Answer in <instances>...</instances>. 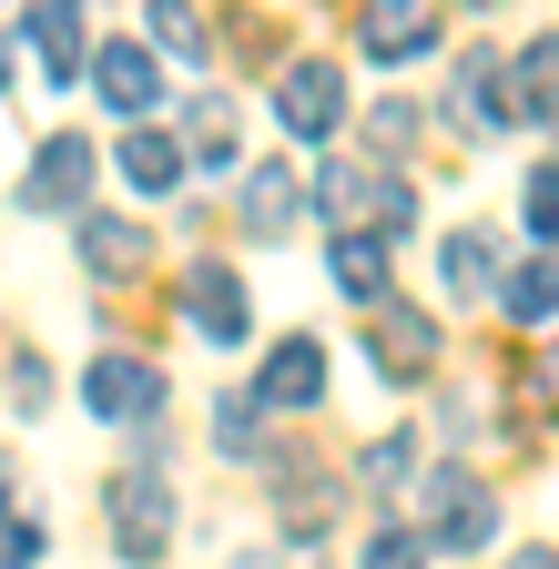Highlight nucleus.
Here are the masks:
<instances>
[{
	"instance_id": "nucleus-1",
	"label": "nucleus",
	"mask_w": 559,
	"mask_h": 569,
	"mask_svg": "<svg viewBox=\"0 0 559 569\" xmlns=\"http://www.w3.org/2000/svg\"><path fill=\"white\" fill-rule=\"evenodd\" d=\"M163 549H173V488L153 468H122L112 478V559L122 569H153Z\"/></svg>"
},
{
	"instance_id": "nucleus-2",
	"label": "nucleus",
	"mask_w": 559,
	"mask_h": 569,
	"mask_svg": "<svg viewBox=\"0 0 559 569\" xmlns=\"http://www.w3.org/2000/svg\"><path fill=\"white\" fill-rule=\"evenodd\" d=\"M183 316H193V336L203 346H244L254 336V296H244V274L234 264H183Z\"/></svg>"
},
{
	"instance_id": "nucleus-3",
	"label": "nucleus",
	"mask_w": 559,
	"mask_h": 569,
	"mask_svg": "<svg viewBox=\"0 0 559 569\" xmlns=\"http://www.w3.org/2000/svg\"><path fill=\"white\" fill-rule=\"evenodd\" d=\"M306 193H316V213H326L336 234H367V224H387L397 173H377V163H316V173H306Z\"/></svg>"
},
{
	"instance_id": "nucleus-4",
	"label": "nucleus",
	"mask_w": 559,
	"mask_h": 569,
	"mask_svg": "<svg viewBox=\"0 0 559 569\" xmlns=\"http://www.w3.org/2000/svg\"><path fill=\"white\" fill-rule=\"evenodd\" d=\"M82 407L102 427H143L163 407V367H153V356H92V367H82Z\"/></svg>"
},
{
	"instance_id": "nucleus-5",
	"label": "nucleus",
	"mask_w": 559,
	"mask_h": 569,
	"mask_svg": "<svg viewBox=\"0 0 559 569\" xmlns=\"http://www.w3.org/2000/svg\"><path fill=\"white\" fill-rule=\"evenodd\" d=\"M306 203H316V193H306L296 163H244V173H234V213H244V234H254V244L296 234V213H306Z\"/></svg>"
},
{
	"instance_id": "nucleus-6",
	"label": "nucleus",
	"mask_w": 559,
	"mask_h": 569,
	"mask_svg": "<svg viewBox=\"0 0 559 569\" xmlns=\"http://www.w3.org/2000/svg\"><path fill=\"white\" fill-rule=\"evenodd\" d=\"M82 193H92V142L82 132H51L41 153H31V173H21V203L31 213H72Z\"/></svg>"
},
{
	"instance_id": "nucleus-7",
	"label": "nucleus",
	"mask_w": 559,
	"mask_h": 569,
	"mask_svg": "<svg viewBox=\"0 0 559 569\" xmlns=\"http://www.w3.org/2000/svg\"><path fill=\"white\" fill-rule=\"evenodd\" d=\"M316 397H326V346L316 336H286V346L264 356V377H254V407L264 417H306Z\"/></svg>"
},
{
	"instance_id": "nucleus-8",
	"label": "nucleus",
	"mask_w": 559,
	"mask_h": 569,
	"mask_svg": "<svg viewBox=\"0 0 559 569\" xmlns=\"http://www.w3.org/2000/svg\"><path fill=\"white\" fill-rule=\"evenodd\" d=\"M367 356H377V377L417 387V377L438 367V326L417 316V306H377V326H367Z\"/></svg>"
},
{
	"instance_id": "nucleus-9",
	"label": "nucleus",
	"mask_w": 559,
	"mask_h": 569,
	"mask_svg": "<svg viewBox=\"0 0 559 569\" xmlns=\"http://www.w3.org/2000/svg\"><path fill=\"white\" fill-rule=\"evenodd\" d=\"M274 122H286V132H336V122H346V71H336V61H286Z\"/></svg>"
},
{
	"instance_id": "nucleus-10",
	"label": "nucleus",
	"mask_w": 559,
	"mask_h": 569,
	"mask_svg": "<svg viewBox=\"0 0 559 569\" xmlns=\"http://www.w3.org/2000/svg\"><path fill=\"white\" fill-rule=\"evenodd\" d=\"M92 92H102L112 112H132V122H143V112L163 102V61H153L143 41H112V51H92Z\"/></svg>"
},
{
	"instance_id": "nucleus-11",
	"label": "nucleus",
	"mask_w": 559,
	"mask_h": 569,
	"mask_svg": "<svg viewBox=\"0 0 559 569\" xmlns=\"http://www.w3.org/2000/svg\"><path fill=\"white\" fill-rule=\"evenodd\" d=\"M448 122H458V132H509V122H519V102L499 92V61H488V51H468V61H458Z\"/></svg>"
},
{
	"instance_id": "nucleus-12",
	"label": "nucleus",
	"mask_w": 559,
	"mask_h": 569,
	"mask_svg": "<svg viewBox=\"0 0 559 569\" xmlns=\"http://www.w3.org/2000/svg\"><path fill=\"white\" fill-rule=\"evenodd\" d=\"M438 274H448V296H458V306H478V296H509V274H499V244H488L478 224H458V234L438 244Z\"/></svg>"
},
{
	"instance_id": "nucleus-13",
	"label": "nucleus",
	"mask_w": 559,
	"mask_h": 569,
	"mask_svg": "<svg viewBox=\"0 0 559 569\" xmlns=\"http://www.w3.org/2000/svg\"><path fill=\"white\" fill-rule=\"evenodd\" d=\"M31 41H41V71L72 92V71H92V41H82V0H41L31 11Z\"/></svg>"
},
{
	"instance_id": "nucleus-14",
	"label": "nucleus",
	"mask_w": 559,
	"mask_h": 569,
	"mask_svg": "<svg viewBox=\"0 0 559 569\" xmlns=\"http://www.w3.org/2000/svg\"><path fill=\"white\" fill-rule=\"evenodd\" d=\"M428 498H438V549H478V539H499V498H478L458 468H448Z\"/></svg>"
},
{
	"instance_id": "nucleus-15",
	"label": "nucleus",
	"mask_w": 559,
	"mask_h": 569,
	"mask_svg": "<svg viewBox=\"0 0 559 569\" xmlns=\"http://www.w3.org/2000/svg\"><path fill=\"white\" fill-rule=\"evenodd\" d=\"M183 173H193V163H183V142H173V132H153V122H132V132H122V183H132V193H173Z\"/></svg>"
},
{
	"instance_id": "nucleus-16",
	"label": "nucleus",
	"mask_w": 559,
	"mask_h": 569,
	"mask_svg": "<svg viewBox=\"0 0 559 569\" xmlns=\"http://www.w3.org/2000/svg\"><path fill=\"white\" fill-rule=\"evenodd\" d=\"M72 234H82V264H92L102 284H112V274H132V264L153 254V234H143V224H122V213H82Z\"/></svg>"
},
{
	"instance_id": "nucleus-17",
	"label": "nucleus",
	"mask_w": 559,
	"mask_h": 569,
	"mask_svg": "<svg viewBox=\"0 0 559 569\" xmlns=\"http://www.w3.org/2000/svg\"><path fill=\"white\" fill-rule=\"evenodd\" d=\"M326 274H336L357 306H387V244H377V234H336V244H326Z\"/></svg>"
},
{
	"instance_id": "nucleus-18",
	"label": "nucleus",
	"mask_w": 559,
	"mask_h": 569,
	"mask_svg": "<svg viewBox=\"0 0 559 569\" xmlns=\"http://www.w3.org/2000/svg\"><path fill=\"white\" fill-rule=\"evenodd\" d=\"M183 132H193V163H203V173H244V163H234V102H224V92H203V102L183 112Z\"/></svg>"
},
{
	"instance_id": "nucleus-19",
	"label": "nucleus",
	"mask_w": 559,
	"mask_h": 569,
	"mask_svg": "<svg viewBox=\"0 0 559 569\" xmlns=\"http://www.w3.org/2000/svg\"><path fill=\"white\" fill-rule=\"evenodd\" d=\"M509 82H519V122H559V41H529Z\"/></svg>"
},
{
	"instance_id": "nucleus-20",
	"label": "nucleus",
	"mask_w": 559,
	"mask_h": 569,
	"mask_svg": "<svg viewBox=\"0 0 559 569\" xmlns=\"http://www.w3.org/2000/svg\"><path fill=\"white\" fill-rule=\"evenodd\" d=\"M509 316H519V326H549V316H559V254H529V264L509 274Z\"/></svg>"
},
{
	"instance_id": "nucleus-21",
	"label": "nucleus",
	"mask_w": 559,
	"mask_h": 569,
	"mask_svg": "<svg viewBox=\"0 0 559 569\" xmlns=\"http://www.w3.org/2000/svg\"><path fill=\"white\" fill-rule=\"evenodd\" d=\"M357 478H367V498H397V488L417 478V438H407V427H387V438L357 458Z\"/></svg>"
},
{
	"instance_id": "nucleus-22",
	"label": "nucleus",
	"mask_w": 559,
	"mask_h": 569,
	"mask_svg": "<svg viewBox=\"0 0 559 569\" xmlns=\"http://www.w3.org/2000/svg\"><path fill=\"white\" fill-rule=\"evenodd\" d=\"M326 519H336V488L306 478V468H286V539H326Z\"/></svg>"
},
{
	"instance_id": "nucleus-23",
	"label": "nucleus",
	"mask_w": 559,
	"mask_h": 569,
	"mask_svg": "<svg viewBox=\"0 0 559 569\" xmlns=\"http://www.w3.org/2000/svg\"><path fill=\"white\" fill-rule=\"evenodd\" d=\"M214 448L224 458H264V407L254 397H214Z\"/></svg>"
},
{
	"instance_id": "nucleus-24",
	"label": "nucleus",
	"mask_w": 559,
	"mask_h": 569,
	"mask_svg": "<svg viewBox=\"0 0 559 569\" xmlns=\"http://www.w3.org/2000/svg\"><path fill=\"white\" fill-rule=\"evenodd\" d=\"M0 569H41V519L0 488Z\"/></svg>"
},
{
	"instance_id": "nucleus-25",
	"label": "nucleus",
	"mask_w": 559,
	"mask_h": 569,
	"mask_svg": "<svg viewBox=\"0 0 559 569\" xmlns=\"http://www.w3.org/2000/svg\"><path fill=\"white\" fill-rule=\"evenodd\" d=\"M143 31H153L163 51H183V61H203V21H193V0H153V11H143Z\"/></svg>"
},
{
	"instance_id": "nucleus-26",
	"label": "nucleus",
	"mask_w": 559,
	"mask_h": 569,
	"mask_svg": "<svg viewBox=\"0 0 559 569\" xmlns=\"http://www.w3.org/2000/svg\"><path fill=\"white\" fill-rule=\"evenodd\" d=\"M367 51L377 61H417V51H438V21H367Z\"/></svg>"
},
{
	"instance_id": "nucleus-27",
	"label": "nucleus",
	"mask_w": 559,
	"mask_h": 569,
	"mask_svg": "<svg viewBox=\"0 0 559 569\" xmlns=\"http://www.w3.org/2000/svg\"><path fill=\"white\" fill-rule=\"evenodd\" d=\"M519 213H529V234H539V244H559V163H539V173H529Z\"/></svg>"
},
{
	"instance_id": "nucleus-28",
	"label": "nucleus",
	"mask_w": 559,
	"mask_h": 569,
	"mask_svg": "<svg viewBox=\"0 0 559 569\" xmlns=\"http://www.w3.org/2000/svg\"><path fill=\"white\" fill-rule=\"evenodd\" d=\"M357 569H428V539H417V529H377Z\"/></svg>"
},
{
	"instance_id": "nucleus-29",
	"label": "nucleus",
	"mask_w": 559,
	"mask_h": 569,
	"mask_svg": "<svg viewBox=\"0 0 559 569\" xmlns=\"http://www.w3.org/2000/svg\"><path fill=\"white\" fill-rule=\"evenodd\" d=\"M11 407H21V417L51 407V367H41V356H11Z\"/></svg>"
},
{
	"instance_id": "nucleus-30",
	"label": "nucleus",
	"mask_w": 559,
	"mask_h": 569,
	"mask_svg": "<svg viewBox=\"0 0 559 569\" xmlns=\"http://www.w3.org/2000/svg\"><path fill=\"white\" fill-rule=\"evenodd\" d=\"M367 132L387 142V153H407V142H417V112H407V102H377V112H367Z\"/></svg>"
},
{
	"instance_id": "nucleus-31",
	"label": "nucleus",
	"mask_w": 559,
	"mask_h": 569,
	"mask_svg": "<svg viewBox=\"0 0 559 569\" xmlns=\"http://www.w3.org/2000/svg\"><path fill=\"white\" fill-rule=\"evenodd\" d=\"M509 569H559V559H549V549H519V559H509Z\"/></svg>"
},
{
	"instance_id": "nucleus-32",
	"label": "nucleus",
	"mask_w": 559,
	"mask_h": 569,
	"mask_svg": "<svg viewBox=\"0 0 559 569\" xmlns=\"http://www.w3.org/2000/svg\"><path fill=\"white\" fill-rule=\"evenodd\" d=\"M234 569H274V549H244V559H234Z\"/></svg>"
},
{
	"instance_id": "nucleus-33",
	"label": "nucleus",
	"mask_w": 559,
	"mask_h": 569,
	"mask_svg": "<svg viewBox=\"0 0 559 569\" xmlns=\"http://www.w3.org/2000/svg\"><path fill=\"white\" fill-rule=\"evenodd\" d=\"M387 11H407V0H387Z\"/></svg>"
}]
</instances>
